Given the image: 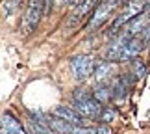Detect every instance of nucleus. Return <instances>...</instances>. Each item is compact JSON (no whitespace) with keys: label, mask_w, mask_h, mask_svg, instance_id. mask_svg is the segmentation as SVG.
Masks as SVG:
<instances>
[{"label":"nucleus","mask_w":150,"mask_h":134,"mask_svg":"<svg viewBox=\"0 0 150 134\" xmlns=\"http://www.w3.org/2000/svg\"><path fill=\"white\" fill-rule=\"evenodd\" d=\"M52 115L54 118H59V119H63V121H67V123H71V125H76V127H80L83 123V118L80 115L74 108H67V106H57L54 112H52Z\"/></svg>","instance_id":"obj_9"},{"label":"nucleus","mask_w":150,"mask_h":134,"mask_svg":"<svg viewBox=\"0 0 150 134\" xmlns=\"http://www.w3.org/2000/svg\"><path fill=\"white\" fill-rule=\"evenodd\" d=\"M119 4H120V0H102V2L96 6L93 17H91V22H89V28H91V30L102 26L104 22H106L109 17L113 15V11L119 8Z\"/></svg>","instance_id":"obj_3"},{"label":"nucleus","mask_w":150,"mask_h":134,"mask_svg":"<svg viewBox=\"0 0 150 134\" xmlns=\"http://www.w3.org/2000/svg\"><path fill=\"white\" fill-rule=\"evenodd\" d=\"M71 134H93L91 129H83V127H74Z\"/></svg>","instance_id":"obj_17"},{"label":"nucleus","mask_w":150,"mask_h":134,"mask_svg":"<svg viewBox=\"0 0 150 134\" xmlns=\"http://www.w3.org/2000/svg\"><path fill=\"white\" fill-rule=\"evenodd\" d=\"M69 2H71V4L74 6V8H76V6H80V4L83 2V0H69Z\"/></svg>","instance_id":"obj_19"},{"label":"nucleus","mask_w":150,"mask_h":134,"mask_svg":"<svg viewBox=\"0 0 150 134\" xmlns=\"http://www.w3.org/2000/svg\"><path fill=\"white\" fill-rule=\"evenodd\" d=\"M143 11H145V2H143V0H130V2L126 4L124 11L117 17V19H115V22H113V32H115V30H120V28H124L132 19L139 17Z\"/></svg>","instance_id":"obj_4"},{"label":"nucleus","mask_w":150,"mask_h":134,"mask_svg":"<svg viewBox=\"0 0 150 134\" xmlns=\"http://www.w3.org/2000/svg\"><path fill=\"white\" fill-rule=\"evenodd\" d=\"M89 99H93V93H89L85 88H78V90H74V102L89 101Z\"/></svg>","instance_id":"obj_13"},{"label":"nucleus","mask_w":150,"mask_h":134,"mask_svg":"<svg viewBox=\"0 0 150 134\" xmlns=\"http://www.w3.org/2000/svg\"><path fill=\"white\" fill-rule=\"evenodd\" d=\"M145 11H146V13L150 11V0H146V2H145Z\"/></svg>","instance_id":"obj_20"},{"label":"nucleus","mask_w":150,"mask_h":134,"mask_svg":"<svg viewBox=\"0 0 150 134\" xmlns=\"http://www.w3.org/2000/svg\"><path fill=\"white\" fill-rule=\"evenodd\" d=\"M15 9H17V0H6V2L2 4V13H4L6 17L11 15Z\"/></svg>","instance_id":"obj_16"},{"label":"nucleus","mask_w":150,"mask_h":134,"mask_svg":"<svg viewBox=\"0 0 150 134\" xmlns=\"http://www.w3.org/2000/svg\"><path fill=\"white\" fill-rule=\"evenodd\" d=\"M56 2H57V6H63V4L67 2V0H56Z\"/></svg>","instance_id":"obj_22"},{"label":"nucleus","mask_w":150,"mask_h":134,"mask_svg":"<svg viewBox=\"0 0 150 134\" xmlns=\"http://www.w3.org/2000/svg\"><path fill=\"white\" fill-rule=\"evenodd\" d=\"M74 110L82 115L83 119H98L104 106H100L98 101H95V99H89V101H82V102H76V106Z\"/></svg>","instance_id":"obj_5"},{"label":"nucleus","mask_w":150,"mask_h":134,"mask_svg":"<svg viewBox=\"0 0 150 134\" xmlns=\"http://www.w3.org/2000/svg\"><path fill=\"white\" fill-rule=\"evenodd\" d=\"M148 24H150V22H148V17L146 15H139V17H135V19H132L128 24L122 28V34H120V36H124L126 39L137 37Z\"/></svg>","instance_id":"obj_7"},{"label":"nucleus","mask_w":150,"mask_h":134,"mask_svg":"<svg viewBox=\"0 0 150 134\" xmlns=\"http://www.w3.org/2000/svg\"><path fill=\"white\" fill-rule=\"evenodd\" d=\"M111 97H113V88H109V86H106V84H100L98 88L93 91V99H95V101H98L100 104L102 102H108Z\"/></svg>","instance_id":"obj_12"},{"label":"nucleus","mask_w":150,"mask_h":134,"mask_svg":"<svg viewBox=\"0 0 150 134\" xmlns=\"http://www.w3.org/2000/svg\"><path fill=\"white\" fill-rule=\"evenodd\" d=\"M93 130V134H109V130H108V127H104V125H100V127H96V129H91Z\"/></svg>","instance_id":"obj_18"},{"label":"nucleus","mask_w":150,"mask_h":134,"mask_svg":"<svg viewBox=\"0 0 150 134\" xmlns=\"http://www.w3.org/2000/svg\"><path fill=\"white\" fill-rule=\"evenodd\" d=\"M0 134H28L24 127L13 114H2L0 118Z\"/></svg>","instance_id":"obj_6"},{"label":"nucleus","mask_w":150,"mask_h":134,"mask_svg":"<svg viewBox=\"0 0 150 134\" xmlns=\"http://www.w3.org/2000/svg\"><path fill=\"white\" fill-rule=\"evenodd\" d=\"M132 69H134V77H137V78H143L146 75L145 63L139 62V60H134V62H132Z\"/></svg>","instance_id":"obj_14"},{"label":"nucleus","mask_w":150,"mask_h":134,"mask_svg":"<svg viewBox=\"0 0 150 134\" xmlns=\"http://www.w3.org/2000/svg\"><path fill=\"white\" fill-rule=\"evenodd\" d=\"M93 6H95V0H83L80 6H76V8H74V11H72V15H71V19H69V22H67V26H69V28L78 26L80 21H82L91 9H93Z\"/></svg>","instance_id":"obj_10"},{"label":"nucleus","mask_w":150,"mask_h":134,"mask_svg":"<svg viewBox=\"0 0 150 134\" xmlns=\"http://www.w3.org/2000/svg\"><path fill=\"white\" fill-rule=\"evenodd\" d=\"M50 2H52V0H45V6H47V11L50 9Z\"/></svg>","instance_id":"obj_21"},{"label":"nucleus","mask_w":150,"mask_h":134,"mask_svg":"<svg viewBox=\"0 0 150 134\" xmlns=\"http://www.w3.org/2000/svg\"><path fill=\"white\" fill-rule=\"evenodd\" d=\"M45 11H47L45 0H28V8H26L24 19H22V24H21L22 36H28V34H32L35 30Z\"/></svg>","instance_id":"obj_1"},{"label":"nucleus","mask_w":150,"mask_h":134,"mask_svg":"<svg viewBox=\"0 0 150 134\" xmlns=\"http://www.w3.org/2000/svg\"><path fill=\"white\" fill-rule=\"evenodd\" d=\"M113 119H115V110H111V108H104L102 114H100V118H98V121H102L104 125L111 123Z\"/></svg>","instance_id":"obj_15"},{"label":"nucleus","mask_w":150,"mask_h":134,"mask_svg":"<svg viewBox=\"0 0 150 134\" xmlns=\"http://www.w3.org/2000/svg\"><path fill=\"white\" fill-rule=\"evenodd\" d=\"M132 75H122V77H119L117 80H115L113 84V97L115 99H122L126 93L130 91L132 88Z\"/></svg>","instance_id":"obj_11"},{"label":"nucleus","mask_w":150,"mask_h":134,"mask_svg":"<svg viewBox=\"0 0 150 134\" xmlns=\"http://www.w3.org/2000/svg\"><path fill=\"white\" fill-rule=\"evenodd\" d=\"M115 63L113 62H98L95 65V73H93V77H95V80L98 84H106L109 78L115 75Z\"/></svg>","instance_id":"obj_8"},{"label":"nucleus","mask_w":150,"mask_h":134,"mask_svg":"<svg viewBox=\"0 0 150 134\" xmlns=\"http://www.w3.org/2000/svg\"><path fill=\"white\" fill-rule=\"evenodd\" d=\"M95 60L87 54H78L71 60V71L76 80H87L95 73Z\"/></svg>","instance_id":"obj_2"}]
</instances>
